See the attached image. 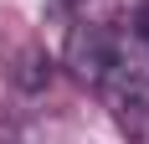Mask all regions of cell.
I'll use <instances>...</instances> for the list:
<instances>
[{
  "label": "cell",
  "mask_w": 149,
  "mask_h": 144,
  "mask_svg": "<svg viewBox=\"0 0 149 144\" xmlns=\"http://www.w3.org/2000/svg\"><path fill=\"white\" fill-rule=\"evenodd\" d=\"M144 31H149V15H144Z\"/></svg>",
  "instance_id": "obj_2"
},
{
  "label": "cell",
  "mask_w": 149,
  "mask_h": 144,
  "mask_svg": "<svg viewBox=\"0 0 149 144\" xmlns=\"http://www.w3.org/2000/svg\"><path fill=\"white\" fill-rule=\"evenodd\" d=\"M98 87H103V98H108V108H113V118H118V129L134 144H149V77H139L129 62H118Z\"/></svg>",
  "instance_id": "obj_1"
}]
</instances>
